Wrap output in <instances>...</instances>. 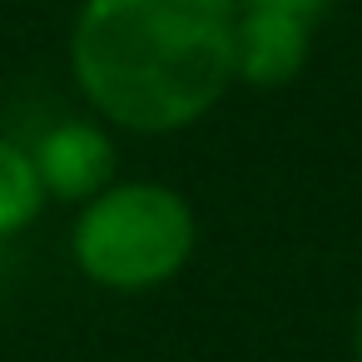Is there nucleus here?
Instances as JSON below:
<instances>
[{
    "label": "nucleus",
    "instance_id": "0eeeda50",
    "mask_svg": "<svg viewBox=\"0 0 362 362\" xmlns=\"http://www.w3.org/2000/svg\"><path fill=\"white\" fill-rule=\"evenodd\" d=\"M352 357L362 362V298H357V313H352Z\"/></svg>",
    "mask_w": 362,
    "mask_h": 362
},
{
    "label": "nucleus",
    "instance_id": "20e7f679",
    "mask_svg": "<svg viewBox=\"0 0 362 362\" xmlns=\"http://www.w3.org/2000/svg\"><path fill=\"white\" fill-rule=\"evenodd\" d=\"M313 21L293 11H268V6H238V45H233V70L238 85L248 90H283L293 85L308 60H313Z\"/></svg>",
    "mask_w": 362,
    "mask_h": 362
},
{
    "label": "nucleus",
    "instance_id": "39448f33",
    "mask_svg": "<svg viewBox=\"0 0 362 362\" xmlns=\"http://www.w3.org/2000/svg\"><path fill=\"white\" fill-rule=\"evenodd\" d=\"M40 209H45V189H40L30 149L0 134V238L25 233L40 218Z\"/></svg>",
    "mask_w": 362,
    "mask_h": 362
},
{
    "label": "nucleus",
    "instance_id": "f03ea898",
    "mask_svg": "<svg viewBox=\"0 0 362 362\" xmlns=\"http://www.w3.org/2000/svg\"><path fill=\"white\" fill-rule=\"evenodd\" d=\"M70 253L75 268L105 293H154L194 263L199 214L174 184L115 179L100 199L80 204Z\"/></svg>",
    "mask_w": 362,
    "mask_h": 362
},
{
    "label": "nucleus",
    "instance_id": "7ed1b4c3",
    "mask_svg": "<svg viewBox=\"0 0 362 362\" xmlns=\"http://www.w3.org/2000/svg\"><path fill=\"white\" fill-rule=\"evenodd\" d=\"M30 159L45 199L60 204H90L119 179V144L105 119H55L30 144Z\"/></svg>",
    "mask_w": 362,
    "mask_h": 362
},
{
    "label": "nucleus",
    "instance_id": "423d86ee",
    "mask_svg": "<svg viewBox=\"0 0 362 362\" xmlns=\"http://www.w3.org/2000/svg\"><path fill=\"white\" fill-rule=\"evenodd\" d=\"M238 6H268V11H293V16H303V21H327V11H332V0H238Z\"/></svg>",
    "mask_w": 362,
    "mask_h": 362
},
{
    "label": "nucleus",
    "instance_id": "f257e3e1",
    "mask_svg": "<svg viewBox=\"0 0 362 362\" xmlns=\"http://www.w3.org/2000/svg\"><path fill=\"white\" fill-rule=\"evenodd\" d=\"M238 0H85L70 25V75L95 119L129 134H179L238 85Z\"/></svg>",
    "mask_w": 362,
    "mask_h": 362
}]
</instances>
